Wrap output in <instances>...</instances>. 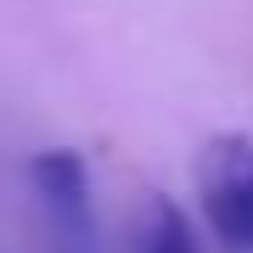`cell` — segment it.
<instances>
[{"instance_id": "6da1fadb", "label": "cell", "mask_w": 253, "mask_h": 253, "mask_svg": "<svg viewBox=\"0 0 253 253\" xmlns=\"http://www.w3.org/2000/svg\"><path fill=\"white\" fill-rule=\"evenodd\" d=\"M191 180L219 253H253V135L242 129L208 135L197 146Z\"/></svg>"}, {"instance_id": "3957f363", "label": "cell", "mask_w": 253, "mask_h": 253, "mask_svg": "<svg viewBox=\"0 0 253 253\" xmlns=\"http://www.w3.org/2000/svg\"><path fill=\"white\" fill-rule=\"evenodd\" d=\"M135 253H203V242L191 231V219L169 197H152L146 203V219L135 225Z\"/></svg>"}, {"instance_id": "7a4b0ae2", "label": "cell", "mask_w": 253, "mask_h": 253, "mask_svg": "<svg viewBox=\"0 0 253 253\" xmlns=\"http://www.w3.org/2000/svg\"><path fill=\"white\" fill-rule=\"evenodd\" d=\"M28 186H34L45 225L56 236V253H96V203H90V163L73 146H45L28 158Z\"/></svg>"}]
</instances>
